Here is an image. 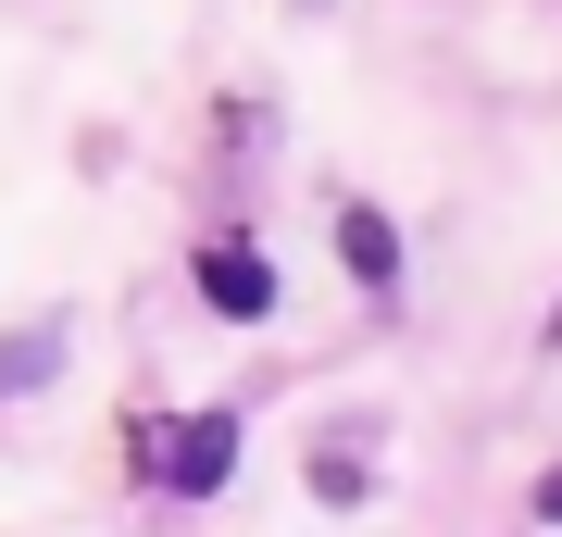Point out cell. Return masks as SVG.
Instances as JSON below:
<instances>
[{
	"label": "cell",
	"mask_w": 562,
	"mask_h": 537,
	"mask_svg": "<svg viewBox=\"0 0 562 537\" xmlns=\"http://www.w3.org/2000/svg\"><path fill=\"white\" fill-rule=\"evenodd\" d=\"M150 462H162V488H188V500H201V488H225V462H238V425H225V413H201V425H176Z\"/></svg>",
	"instance_id": "obj_1"
},
{
	"label": "cell",
	"mask_w": 562,
	"mask_h": 537,
	"mask_svg": "<svg viewBox=\"0 0 562 537\" xmlns=\"http://www.w3.org/2000/svg\"><path fill=\"white\" fill-rule=\"evenodd\" d=\"M201 300H213V313H262V300H276L262 250H201Z\"/></svg>",
	"instance_id": "obj_2"
},
{
	"label": "cell",
	"mask_w": 562,
	"mask_h": 537,
	"mask_svg": "<svg viewBox=\"0 0 562 537\" xmlns=\"http://www.w3.org/2000/svg\"><path fill=\"white\" fill-rule=\"evenodd\" d=\"M338 262L362 288H387V276H401V225H387V213H338Z\"/></svg>",
	"instance_id": "obj_3"
},
{
	"label": "cell",
	"mask_w": 562,
	"mask_h": 537,
	"mask_svg": "<svg viewBox=\"0 0 562 537\" xmlns=\"http://www.w3.org/2000/svg\"><path fill=\"white\" fill-rule=\"evenodd\" d=\"M38 362H50V338H0V388H25Z\"/></svg>",
	"instance_id": "obj_4"
},
{
	"label": "cell",
	"mask_w": 562,
	"mask_h": 537,
	"mask_svg": "<svg viewBox=\"0 0 562 537\" xmlns=\"http://www.w3.org/2000/svg\"><path fill=\"white\" fill-rule=\"evenodd\" d=\"M538 513H562V462H550V488H538Z\"/></svg>",
	"instance_id": "obj_5"
}]
</instances>
